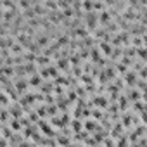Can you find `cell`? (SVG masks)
Here are the masks:
<instances>
[{"mask_svg": "<svg viewBox=\"0 0 147 147\" xmlns=\"http://www.w3.org/2000/svg\"><path fill=\"white\" fill-rule=\"evenodd\" d=\"M85 26L88 31H95L97 24H99V12H85V19H83Z\"/></svg>", "mask_w": 147, "mask_h": 147, "instance_id": "obj_1", "label": "cell"}, {"mask_svg": "<svg viewBox=\"0 0 147 147\" xmlns=\"http://www.w3.org/2000/svg\"><path fill=\"white\" fill-rule=\"evenodd\" d=\"M16 42H18V43H21V45H23V47L28 50V49H30V45L33 43V36H31L30 33H24V31H21V33L16 36Z\"/></svg>", "mask_w": 147, "mask_h": 147, "instance_id": "obj_2", "label": "cell"}, {"mask_svg": "<svg viewBox=\"0 0 147 147\" xmlns=\"http://www.w3.org/2000/svg\"><path fill=\"white\" fill-rule=\"evenodd\" d=\"M113 16H114V14H113V11H107V9H106V11L99 12V23L106 28L109 23H113Z\"/></svg>", "mask_w": 147, "mask_h": 147, "instance_id": "obj_3", "label": "cell"}, {"mask_svg": "<svg viewBox=\"0 0 147 147\" xmlns=\"http://www.w3.org/2000/svg\"><path fill=\"white\" fill-rule=\"evenodd\" d=\"M14 82H16L14 87H16V90H18L19 94L28 92V88H30V80H26V78H18V80H14Z\"/></svg>", "mask_w": 147, "mask_h": 147, "instance_id": "obj_4", "label": "cell"}, {"mask_svg": "<svg viewBox=\"0 0 147 147\" xmlns=\"http://www.w3.org/2000/svg\"><path fill=\"white\" fill-rule=\"evenodd\" d=\"M23 111H24V107L19 104V102H12V106L9 107V113H11V116L12 118H16V119H21L23 118Z\"/></svg>", "mask_w": 147, "mask_h": 147, "instance_id": "obj_5", "label": "cell"}, {"mask_svg": "<svg viewBox=\"0 0 147 147\" xmlns=\"http://www.w3.org/2000/svg\"><path fill=\"white\" fill-rule=\"evenodd\" d=\"M42 85H43V78L38 75V73H36V75H33V76H30V87H33V88H42Z\"/></svg>", "mask_w": 147, "mask_h": 147, "instance_id": "obj_6", "label": "cell"}, {"mask_svg": "<svg viewBox=\"0 0 147 147\" xmlns=\"http://www.w3.org/2000/svg\"><path fill=\"white\" fill-rule=\"evenodd\" d=\"M97 45H99L100 52H104V55H109V57H111V54H113L114 49H113V45H111L109 42H99Z\"/></svg>", "mask_w": 147, "mask_h": 147, "instance_id": "obj_7", "label": "cell"}, {"mask_svg": "<svg viewBox=\"0 0 147 147\" xmlns=\"http://www.w3.org/2000/svg\"><path fill=\"white\" fill-rule=\"evenodd\" d=\"M50 64H52L50 57H47V55H43V54H40V55L36 57V66H38V67H49Z\"/></svg>", "mask_w": 147, "mask_h": 147, "instance_id": "obj_8", "label": "cell"}, {"mask_svg": "<svg viewBox=\"0 0 147 147\" xmlns=\"http://www.w3.org/2000/svg\"><path fill=\"white\" fill-rule=\"evenodd\" d=\"M55 66L59 67V69H69V57H59L57 61H55Z\"/></svg>", "mask_w": 147, "mask_h": 147, "instance_id": "obj_9", "label": "cell"}, {"mask_svg": "<svg viewBox=\"0 0 147 147\" xmlns=\"http://www.w3.org/2000/svg\"><path fill=\"white\" fill-rule=\"evenodd\" d=\"M38 126H40V130H42L43 133H47L49 137H52V135H55V133L52 131V128L49 126V123H45L43 119H40V121H38Z\"/></svg>", "mask_w": 147, "mask_h": 147, "instance_id": "obj_10", "label": "cell"}, {"mask_svg": "<svg viewBox=\"0 0 147 147\" xmlns=\"http://www.w3.org/2000/svg\"><path fill=\"white\" fill-rule=\"evenodd\" d=\"M85 128H87V131L100 130V128H99V123H97V121H94V119H87V121H85Z\"/></svg>", "mask_w": 147, "mask_h": 147, "instance_id": "obj_11", "label": "cell"}, {"mask_svg": "<svg viewBox=\"0 0 147 147\" xmlns=\"http://www.w3.org/2000/svg\"><path fill=\"white\" fill-rule=\"evenodd\" d=\"M100 57H102V55H100V49H99V45L94 47V49H90V59H92L94 62H97Z\"/></svg>", "mask_w": 147, "mask_h": 147, "instance_id": "obj_12", "label": "cell"}, {"mask_svg": "<svg viewBox=\"0 0 147 147\" xmlns=\"http://www.w3.org/2000/svg\"><path fill=\"white\" fill-rule=\"evenodd\" d=\"M92 102H94V104H97V106H100V107H106V106H107V99H106V97H102V95H95Z\"/></svg>", "mask_w": 147, "mask_h": 147, "instance_id": "obj_13", "label": "cell"}, {"mask_svg": "<svg viewBox=\"0 0 147 147\" xmlns=\"http://www.w3.org/2000/svg\"><path fill=\"white\" fill-rule=\"evenodd\" d=\"M125 82H126V83H130V85L137 83V75H135L133 71H128L126 75H125Z\"/></svg>", "mask_w": 147, "mask_h": 147, "instance_id": "obj_14", "label": "cell"}, {"mask_svg": "<svg viewBox=\"0 0 147 147\" xmlns=\"http://www.w3.org/2000/svg\"><path fill=\"white\" fill-rule=\"evenodd\" d=\"M9 125H11V130H12V131H19L21 126H23V125H21V119H16V118H12Z\"/></svg>", "mask_w": 147, "mask_h": 147, "instance_id": "obj_15", "label": "cell"}, {"mask_svg": "<svg viewBox=\"0 0 147 147\" xmlns=\"http://www.w3.org/2000/svg\"><path fill=\"white\" fill-rule=\"evenodd\" d=\"M9 94L2 90V94H0V102H2V107H9Z\"/></svg>", "mask_w": 147, "mask_h": 147, "instance_id": "obj_16", "label": "cell"}, {"mask_svg": "<svg viewBox=\"0 0 147 147\" xmlns=\"http://www.w3.org/2000/svg\"><path fill=\"white\" fill-rule=\"evenodd\" d=\"M71 125H73L71 128H73V131H75V133H80V131H82V128H83V123H82L80 119H75Z\"/></svg>", "mask_w": 147, "mask_h": 147, "instance_id": "obj_17", "label": "cell"}, {"mask_svg": "<svg viewBox=\"0 0 147 147\" xmlns=\"http://www.w3.org/2000/svg\"><path fill=\"white\" fill-rule=\"evenodd\" d=\"M137 55H138L140 59L147 61V47H140V49H137Z\"/></svg>", "mask_w": 147, "mask_h": 147, "instance_id": "obj_18", "label": "cell"}, {"mask_svg": "<svg viewBox=\"0 0 147 147\" xmlns=\"http://www.w3.org/2000/svg\"><path fill=\"white\" fill-rule=\"evenodd\" d=\"M114 67L118 69V73H121V75H126V73H128V66H125L123 62H118Z\"/></svg>", "mask_w": 147, "mask_h": 147, "instance_id": "obj_19", "label": "cell"}, {"mask_svg": "<svg viewBox=\"0 0 147 147\" xmlns=\"http://www.w3.org/2000/svg\"><path fill=\"white\" fill-rule=\"evenodd\" d=\"M128 95H130V100H138L140 99V92L138 90H131Z\"/></svg>", "mask_w": 147, "mask_h": 147, "instance_id": "obj_20", "label": "cell"}, {"mask_svg": "<svg viewBox=\"0 0 147 147\" xmlns=\"http://www.w3.org/2000/svg\"><path fill=\"white\" fill-rule=\"evenodd\" d=\"M57 138H59L57 142H59L61 145H69V140H67V137H66V135H59Z\"/></svg>", "mask_w": 147, "mask_h": 147, "instance_id": "obj_21", "label": "cell"}, {"mask_svg": "<svg viewBox=\"0 0 147 147\" xmlns=\"http://www.w3.org/2000/svg\"><path fill=\"white\" fill-rule=\"evenodd\" d=\"M47 111H49V114H50V116H54V114H57L59 107H57V104H55V106H49V107H47Z\"/></svg>", "mask_w": 147, "mask_h": 147, "instance_id": "obj_22", "label": "cell"}, {"mask_svg": "<svg viewBox=\"0 0 147 147\" xmlns=\"http://www.w3.org/2000/svg\"><path fill=\"white\" fill-rule=\"evenodd\" d=\"M36 113H38L40 118H45V114H47V107H45V106H40V107L36 109Z\"/></svg>", "mask_w": 147, "mask_h": 147, "instance_id": "obj_23", "label": "cell"}, {"mask_svg": "<svg viewBox=\"0 0 147 147\" xmlns=\"http://www.w3.org/2000/svg\"><path fill=\"white\" fill-rule=\"evenodd\" d=\"M30 121H40V116H38V113H33V111H30V118H28Z\"/></svg>", "mask_w": 147, "mask_h": 147, "instance_id": "obj_24", "label": "cell"}, {"mask_svg": "<svg viewBox=\"0 0 147 147\" xmlns=\"http://www.w3.org/2000/svg\"><path fill=\"white\" fill-rule=\"evenodd\" d=\"M126 107H128V99L121 97L119 99V109H126Z\"/></svg>", "mask_w": 147, "mask_h": 147, "instance_id": "obj_25", "label": "cell"}, {"mask_svg": "<svg viewBox=\"0 0 147 147\" xmlns=\"http://www.w3.org/2000/svg\"><path fill=\"white\" fill-rule=\"evenodd\" d=\"M66 97H67V100H76V92L75 90H69Z\"/></svg>", "mask_w": 147, "mask_h": 147, "instance_id": "obj_26", "label": "cell"}, {"mask_svg": "<svg viewBox=\"0 0 147 147\" xmlns=\"http://www.w3.org/2000/svg\"><path fill=\"white\" fill-rule=\"evenodd\" d=\"M54 102V95H45V104H52Z\"/></svg>", "mask_w": 147, "mask_h": 147, "instance_id": "obj_27", "label": "cell"}, {"mask_svg": "<svg viewBox=\"0 0 147 147\" xmlns=\"http://www.w3.org/2000/svg\"><path fill=\"white\" fill-rule=\"evenodd\" d=\"M135 109H138V111H142V113H144V109H145V106H144L142 102H137V104H135Z\"/></svg>", "mask_w": 147, "mask_h": 147, "instance_id": "obj_28", "label": "cell"}, {"mask_svg": "<svg viewBox=\"0 0 147 147\" xmlns=\"http://www.w3.org/2000/svg\"><path fill=\"white\" fill-rule=\"evenodd\" d=\"M92 116H94V118H97V119H99V118H102V113H99V111H97V109H94V113H92Z\"/></svg>", "mask_w": 147, "mask_h": 147, "instance_id": "obj_29", "label": "cell"}, {"mask_svg": "<svg viewBox=\"0 0 147 147\" xmlns=\"http://www.w3.org/2000/svg\"><path fill=\"white\" fill-rule=\"evenodd\" d=\"M130 121H131V118H130V116H125V118H123V123H125V126H128V125H130Z\"/></svg>", "mask_w": 147, "mask_h": 147, "instance_id": "obj_30", "label": "cell"}, {"mask_svg": "<svg viewBox=\"0 0 147 147\" xmlns=\"http://www.w3.org/2000/svg\"><path fill=\"white\" fill-rule=\"evenodd\" d=\"M73 147H82V145H73Z\"/></svg>", "mask_w": 147, "mask_h": 147, "instance_id": "obj_31", "label": "cell"}]
</instances>
